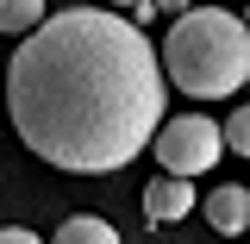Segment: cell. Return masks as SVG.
I'll return each mask as SVG.
<instances>
[{"mask_svg":"<svg viewBox=\"0 0 250 244\" xmlns=\"http://www.w3.org/2000/svg\"><path fill=\"white\" fill-rule=\"evenodd\" d=\"M144 151H150L169 176H200V169H213L219 156H225V138H219V125L207 119V113H175V119H163L150 132Z\"/></svg>","mask_w":250,"mask_h":244,"instance_id":"3","label":"cell"},{"mask_svg":"<svg viewBox=\"0 0 250 244\" xmlns=\"http://www.w3.org/2000/svg\"><path fill=\"white\" fill-rule=\"evenodd\" d=\"M207 225H213V232H244L250 225V188H238V182L213 188V194H207Z\"/></svg>","mask_w":250,"mask_h":244,"instance_id":"5","label":"cell"},{"mask_svg":"<svg viewBox=\"0 0 250 244\" xmlns=\"http://www.w3.org/2000/svg\"><path fill=\"white\" fill-rule=\"evenodd\" d=\"M188 207H194V188H188V176H156L150 188H144V213H150V225H169V219H182Z\"/></svg>","mask_w":250,"mask_h":244,"instance_id":"4","label":"cell"},{"mask_svg":"<svg viewBox=\"0 0 250 244\" xmlns=\"http://www.w3.org/2000/svg\"><path fill=\"white\" fill-rule=\"evenodd\" d=\"M44 13H50L44 0H0V31H6V38H25Z\"/></svg>","mask_w":250,"mask_h":244,"instance_id":"7","label":"cell"},{"mask_svg":"<svg viewBox=\"0 0 250 244\" xmlns=\"http://www.w3.org/2000/svg\"><path fill=\"white\" fill-rule=\"evenodd\" d=\"M57 238H62V244H113L119 232H113L106 219H94V213H69V219L57 225Z\"/></svg>","mask_w":250,"mask_h":244,"instance_id":"6","label":"cell"},{"mask_svg":"<svg viewBox=\"0 0 250 244\" xmlns=\"http://www.w3.org/2000/svg\"><path fill=\"white\" fill-rule=\"evenodd\" d=\"M0 244H31V225H0Z\"/></svg>","mask_w":250,"mask_h":244,"instance_id":"9","label":"cell"},{"mask_svg":"<svg viewBox=\"0 0 250 244\" xmlns=\"http://www.w3.org/2000/svg\"><path fill=\"white\" fill-rule=\"evenodd\" d=\"M6 113L50 169L113 176L163 125V57L119 6L44 13L6 63Z\"/></svg>","mask_w":250,"mask_h":244,"instance_id":"1","label":"cell"},{"mask_svg":"<svg viewBox=\"0 0 250 244\" xmlns=\"http://www.w3.org/2000/svg\"><path fill=\"white\" fill-rule=\"evenodd\" d=\"M182 6H194V0H156V13H169V19H175Z\"/></svg>","mask_w":250,"mask_h":244,"instance_id":"10","label":"cell"},{"mask_svg":"<svg viewBox=\"0 0 250 244\" xmlns=\"http://www.w3.org/2000/svg\"><path fill=\"white\" fill-rule=\"evenodd\" d=\"M106 6H119V13H131V6H138V0H106Z\"/></svg>","mask_w":250,"mask_h":244,"instance_id":"11","label":"cell"},{"mask_svg":"<svg viewBox=\"0 0 250 244\" xmlns=\"http://www.w3.org/2000/svg\"><path fill=\"white\" fill-rule=\"evenodd\" d=\"M219 138H225V151H231V156H250V107H238L231 119L219 125Z\"/></svg>","mask_w":250,"mask_h":244,"instance_id":"8","label":"cell"},{"mask_svg":"<svg viewBox=\"0 0 250 244\" xmlns=\"http://www.w3.org/2000/svg\"><path fill=\"white\" fill-rule=\"evenodd\" d=\"M163 82L194 100H219L250 82V25L225 6H182L163 38Z\"/></svg>","mask_w":250,"mask_h":244,"instance_id":"2","label":"cell"}]
</instances>
